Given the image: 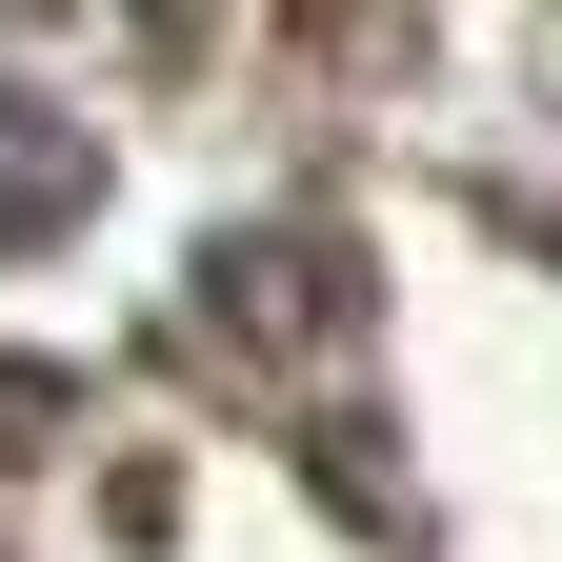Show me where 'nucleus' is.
<instances>
[{
  "instance_id": "f257e3e1",
  "label": "nucleus",
  "mask_w": 562,
  "mask_h": 562,
  "mask_svg": "<svg viewBox=\"0 0 562 562\" xmlns=\"http://www.w3.org/2000/svg\"><path fill=\"white\" fill-rule=\"evenodd\" d=\"M101 161H81V121L60 101H0V241H41V222H81Z\"/></svg>"
}]
</instances>
